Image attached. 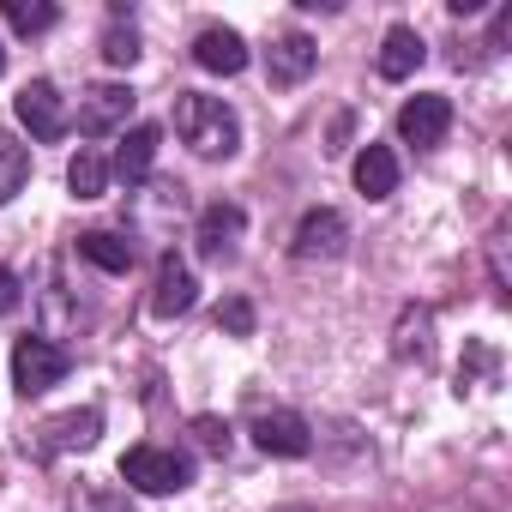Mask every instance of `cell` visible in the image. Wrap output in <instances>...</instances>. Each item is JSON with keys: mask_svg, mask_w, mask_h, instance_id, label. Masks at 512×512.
<instances>
[{"mask_svg": "<svg viewBox=\"0 0 512 512\" xmlns=\"http://www.w3.org/2000/svg\"><path fill=\"white\" fill-rule=\"evenodd\" d=\"M199 302V284H193V272L175 260V253H169V260L157 266V290H151V314L157 320H181L187 308Z\"/></svg>", "mask_w": 512, "mask_h": 512, "instance_id": "30bf717a", "label": "cell"}, {"mask_svg": "<svg viewBox=\"0 0 512 512\" xmlns=\"http://www.w3.org/2000/svg\"><path fill=\"white\" fill-rule=\"evenodd\" d=\"M13 109H19V127H25L37 145H55V139L73 127V115H67V103H61V91H55L49 79H31Z\"/></svg>", "mask_w": 512, "mask_h": 512, "instance_id": "277c9868", "label": "cell"}, {"mask_svg": "<svg viewBox=\"0 0 512 512\" xmlns=\"http://www.w3.org/2000/svg\"><path fill=\"white\" fill-rule=\"evenodd\" d=\"M67 368H73V356H67L55 338H19V344H13V386H19L25 398L61 386Z\"/></svg>", "mask_w": 512, "mask_h": 512, "instance_id": "3957f363", "label": "cell"}, {"mask_svg": "<svg viewBox=\"0 0 512 512\" xmlns=\"http://www.w3.org/2000/svg\"><path fill=\"white\" fill-rule=\"evenodd\" d=\"M422 61H428L422 37H416L410 25H392V31H386V43H380V61H374V67H380V79H392V85H398V79H410Z\"/></svg>", "mask_w": 512, "mask_h": 512, "instance_id": "5bb4252c", "label": "cell"}, {"mask_svg": "<svg viewBox=\"0 0 512 512\" xmlns=\"http://www.w3.org/2000/svg\"><path fill=\"white\" fill-rule=\"evenodd\" d=\"M217 332L247 338V332H253V302H247V296H229V302L217 308Z\"/></svg>", "mask_w": 512, "mask_h": 512, "instance_id": "603a6c76", "label": "cell"}, {"mask_svg": "<svg viewBox=\"0 0 512 512\" xmlns=\"http://www.w3.org/2000/svg\"><path fill=\"white\" fill-rule=\"evenodd\" d=\"M314 67H320V43L302 37V31H290V37H278V43L266 49V79H272V85H302Z\"/></svg>", "mask_w": 512, "mask_h": 512, "instance_id": "9c48e42d", "label": "cell"}, {"mask_svg": "<svg viewBox=\"0 0 512 512\" xmlns=\"http://www.w3.org/2000/svg\"><path fill=\"white\" fill-rule=\"evenodd\" d=\"M193 440H199L211 458H223V452H229V428H223L217 416H193Z\"/></svg>", "mask_w": 512, "mask_h": 512, "instance_id": "cb8c5ba5", "label": "cell"}, {"mask_svg": "<svg viewBox=\"0 0 512 512\" xmlns=\"http://www.w3.org/2000/svg\"><path fill=\"white\" fill-rule=\"evenodd\" d=\"M133 103H139V97H133L127 85H91V91L79 97V115H73V121H79L85 139H103V133H115V127L133 121Z\"/></svg>", "mask_w": 512, "mask_h": 512, "instance_id": "5b68a950", "label": "cell"}, {"mask_svg": "<svg viewBox=\"0 0 512 512\" xmlns=\"http://www.w3.org/2000/svg\"><path fill=\"white\" fill-rule=\"evenodd\" d=\"M344 241H350V223H344V211L320 205V211H308V217L296 223V260H338V253H344Z\"/></svg>", "mask_w": 512, "mask_h": 512, "instance_id": "52a82bcc", "label": "cell"}, {"mask_svg": "<svg viewBox=\"0 0 512 512\" xmlns=\"http://www.w3.org/2000/svg\"><path fill=\"white\" fill-rule=\"evenodd\" d=\"M428 332H434L428 308H410V314L398 320V344H392V350H398L404 362H410V356H416V362H428V350H434V344H428Z\"/></svg>", "mask_w": 512, "mask_h": 512, "instance_id": "44dd1931", "label": "cell"}, {"mask_svg": "<svg viewBox=\"0 0 512 512\" xmlns=\"http://www.w3.org/2000/svg\"><path fill=\"white\" fill-rule=\"evenodd\" d=\"M157 145H163V133H157L151 121H139V127H127V139H121V151H115V163H109V175H121L127 187H139V181L151 175V163H157Z\"/></svg>", "mask_w": 512, "mask_h": 512, "instance_id": "8fae6325", "label": "cell"}, {"mask_svg": "<svg viewBox=\"0 0 512 512\" xmlns=\"http://www.w3.org/2000/svg\"><path fill=\"white\" fill-rule=\"evenodd\" d=\"M0 73H7V49H0Z\"/></svg>", "mask_w": 512, "mask_h": 512, "instance_id": "484cf974", "label": "cell"}, {"mask_svg": "<svg viewBox=\"0 0 512 512\" xmlns=\"http://www.w3.org/2000/svg\"><path fill=\"white\" fill-rule=\"evenodd\" d=\"M19 302H25V284H19L7 266H0V314H19Z\"/></svg>", "mask_w": 512, "mask_h": 512, "instance_id": "d4e9b609", "label": "cell"}, {"mask_svg": "<svg viewBox=\"0 0 512 512\" xmlns=\"http://www.w3.org/2000/svg\"><path fill=\"white\" fill-rule=\"evenodd\" d=\"M241 229H247V211H241L235 199H217V205H205V211H199V247L211 253V260L241 241Z\"/></svg>", "mask_w": 512, "mask_h": 512, "instance_id": "4fadbf2b", "label": "cell"}, {"mask_svg": "<svg viewBox=\"0 0 512 512\" xmlns=\"http://www.w3.org/2000/svg\"><path fill=\"white\" fill-rule=\"evenodd\" d=\"M253 440H260V452H272V458H308L314 452V428L296 410H266L253 422Z\"/></svg>", "mask_w": 512, "mask_h": 512, "instance_id": "ba28073f", "label": "cell"}, {"mask_svg": "<svg viewBox=\"0 0 512 512\" xmlns=\"http://www.w3.org/2000/svg\"><path fill=\"white\" fill-rule=\"evenodd\" d=\"M103 61H109V67H133V61H139V37L121 31V19H115L109 37H103Z\"/></svg>", "mask_w": 512, "mask_h": 512, "instance_id": "7402d4cb", "label": "cell"}, {"mask_svg": "<svg viewBox=\"0 0 512 512\" xmlns=\"http://www.w3.org/2000/svg\"><path fill=\"white\" fill-rule=\"evenodd\" d=\"M121 482L139 488V494H181L193 482V458L175 452V446H133L121 458Z\"/></svg>", "mask_w": 512, "mask_h": 512, "instance_id": "7a4b0ae2", "label": "cell"}, {"mask_svg": "<svg viewBox=\"0 0 512 512\" xmlns=\"http://www.w3.org/2000/svg\"><path fill=\"white\" fill-rule=\"evenodd\" d=\"M175 133L193 157H235L241 151V121L223 97H205V91H181L175 97Z\"/></svg>", "mask_w": 512, "mask_h": 512, "instance_id": "6da1fadb", "label": "cell"}, {"mask_svg": "<svg viewBox=\"0 0 512 512\" xmlns=\"http://www.w3.org/2000/svg\"><path fill=\"white\" fill-rule=\"evenodd\" d=\"M79 260H91L97 272H127L133 266V241L115 229H85L79 235Z\"/></svg>", "mask_w": 512, "mask_h": 512, "instance_id": "2e32d148", "label": "cell"}, {"mask_svg": "<svg viewBox=\"0 0 512 512\" xmlns=\"http://www.w3.org/2000/svg\"><path fill=\"white\" fill-rule=\"evenodd\" d=\"M356 187L368 199H392L398 193V157H392V145H362L356 151Z\"/></svg>", "mask_w": 512, "mask_h": 512, "instance_id": "9a60e30c", "label": "cell"}, {"mask_svg": "<svg viewBox=\"0 0 512 512\" xmlns=\"http://www.w3.org/2000/svg\"><path fill=\"white\" fill-rule=\"evenodd\" d=\"M67 187H73V199H103V193H109V157L85 145V151L67 163Z\"/></svg>", "mask_w": 512, "mask_h": 512, "instance_id": "ac0fdd59", "label": "cell"}, {"mask_svg": "<svg viewBox=\"0 0 512 512\" xmlns=\"http://www.w3.org/2000/svg\"><path fill=\"white\" fill-rule=\"evenodd\" d=\"M446 127H452V103H446V97H434V91H422V97H410V103L398 109V139H404V145H416V151L440 145V139H446Z\"/></svg>", "mask_w": 512, "mask_h": 512, "instance_id": "8992f818", "label": "cell"}, {"mask_svg": "<svg viewBox=\"0 0 512 512\" xmlns=\"http://www.w3.org/2000/svg\"><path fill=\"white\" fill-rule=\"evenodd\" d=\"M97 428H103V416H97V410L55 416V422L43 428V434H49V440H43V452H73V446H91V440H97Z\"/></svg>", "mask_w": 512, "mask_h": 512, "instance_id": "e0dca14e", "label": "cell"}, {"mask_svg": "<svg viewBox=\"0 0 512 512\" xmlns=\"http://www.w3.org/2000/svg\"><path fill=\"white\" fill-rule=\"evenodd\" d=\"M0 13H7V25H13L19 37H43V31L61 19V13H55V0H7Z\"/></svg>", "mask_w": 512, "mask_h": 512, "instance_id": "d6986e66", "label": "cell"}, {"mask_svg": "<svg viewBox=\"0 0 512 512\" xmlns=\"http://www.w3.org/2000/svg\"><path fill=\"white\" fill-rule=\"evenodd\" d=\"M25 175H31V151H25L13 133H0V205L25 187Z\"/></svg>", "mask_w": 512, "mask_h": 512, "instance_id": "ffe728a7", "label": "cell"}, {"mask_svg": "<svg viewBox=\"0 0 512 512\" xmlns=\"http://www.w3.org/2000/svg\"><path fill=\"white\" fill-rule=\"evenodd\" d=\"M193 61H199L205 73L235 79V73L247 67V43H241L235 31H223V25H211V31H199V37H193Z\"/></svg>", "mask_w": 512, "mask_h": 512, "instance_id": "7c38bea8", "label": "cell"}]
</instances>
